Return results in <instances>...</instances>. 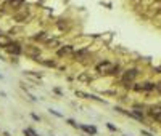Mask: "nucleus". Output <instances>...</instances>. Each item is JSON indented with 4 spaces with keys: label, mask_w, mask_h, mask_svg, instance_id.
Returning <instances> with one entry per match:
<instances>
[{
    "label": "nucleus",
    "mask_w": 161,
    "mask_h": 136,
    "mask_svg": "<svg viewBox=\"0 0 161 136\" xmlns=\"http://www.w3.org/2000/svg\"><path fill=\"white\" fill-rule=\"evenodd\" d=\"M135 91H153L156 85L155 83H150V82H147V83H135V87H132Z\"/></svg>",
    "instance_id": "1a4fd4ad"
},
{
    "label": "nucleus",
    "mask_w": 161,
    "mask_h": 136,
    "mask_svg": "<svg viewBox=\"0 0 161 136\" xmlns=\"http://www.w3.org/2000/svg\"><path fill=\"white\" fill-rule=\"evenodd\" d=\"M44 43L49 46V48H58V46L61 45V42H60L58 39H47Z\"/></svg>",
    "instance_id": "ddd939ff"
},
{
    "label": "nucleus",
    "mask_w": 161,
    "mask_h": 136,
    "mask_svg": "<svg viewBox=\"0 0 161 136\" xmlns=\"http://www.w3.org/2000/svg\"><path fill=\"white\" fill-rule=\"evenodd\" d=\"M49 37H47V32H44V31H40V32H37V34L32 37V40L34 42H45Z\"/></svg>",
    "instance_id": "2eb2a0df"
},
{
    "label": "nucleus",
    "mask_w": 161,
    "mask_h": 136,
    "mask_svg": "<svg viewBox=\"0 0 161 136\" xmlns=\"http://www.w3.org/2000/svg\"><path fill=\"white\" fill-rule=\"evenodd\" d=\"M5 50H7L11 56H15V58H18L20 55H23V45L18 43V42H11V43L8 45Z\"/></svg>",
    "instance_id": "423d86ee"
},
{
    "label": "nucleus",
    "mask_w": 161,
    "mask_h": 136,
    "mask_svg": "<svg viewBox=\"0 0 161 136\" xmlns=\"http://www.w3.org/2000/svg\"><path fill=\"white\" fill-rule=\"evenodd\" d=\"M29 18H31V13H29V10H26V8H21V10L13 13V19L16 22H27Z\"/></svg>",
    "instance_id": "39448f33"
},
{
    "label": "nucleus",
    "mask_w": 161,
    "mask_h": 136,
    "mask_svg": "<svg viewBox=\"0 0 161 136\" xmlns=\"http://www.w3.org/2000/svg\"><path fill=\"white\" fill-rule=\"evenodd\" d=\"M23 55H26L27 58L37 61L42 55V50L39 48L37 45H32V43H27V45H23Z\"/></svg>",
    "instance_id": "f257e3e1"
},
{
    "label": "nucleus",
    "mask_w": 161,
    "mask_h": 136,
    "mask_svg": "<svg viewBox=\"0 0 161 136\" xmlns=\"http://www.w3.org/2000/svg\"><path fill=\"white\" fill-rule=\"evenodd\" d=\"M113 63H110V61H100L97 66H95V71L98 72V74H102V75H108L110 74V71L113 69Z\"/></svg>",
    "instance_id": "20e7f679"
},
{
    "label": "nucleus",
    "mask_w": 161,
    "mask_h": 136,
    "mask_svg": "<svg viewBox=\"0 0 161 136\" xmlns=\"http://www.w3.org/2000/svg\"><path fill=\"white\" fill-rule=\"evenodd\" d=\"M10 43H11V39H10V37L0 32V48H7Z\"/></svg>",
    "instance_id": "f8f14e48"
},
{
    "label": "nucleus",
    "mask_w": 161,
    "mask_h": 136,
    "mask_svg": "<svg viewBox=\"0 0 161 136\" xmlns=\"http://www.w3.org/2000/svg\"><path fill=\"white\" fill-rule=\"evenodd\" d=\"M77 82H80V83H90V82H92L90 72H82V74H79V75H77Z\"/></svg>",
    "instance_id": "9b49d317"
},
{
    "label": "nucleus",
    "mask_w": 161,
    "mask_h": 136,
    "mask_svg": "<svg viewBox=\"0 0 161 136\" xmlns=\"http://www.w3.org/2000/svg\"><path fill=\"white\" fill-rule=\"evenodd\" d=\"M147 112H148V115H150L153 120H161V106H159V104L150 106Z\"/></svg>",
    "instance_id": "0eeeda50"
},
{
    "label": "nucleus",
    "mask_w": 161,
    "mask_h": 136,
    "mask_svg": "<svg viewBox=\"0 0 161 136\" xmlns=\"http://www.w3.org/2000/svg\"><path fill=\"white\" fill-rule=\"evenodd\" d=\"M56 27H58L60 31H69V21L68 19H60V21H56Z\"/></svg>",
    "instance_id": "4468645a"
},
{
    "label": "nucleus",
    "mask_w": 161,
    "mask_h": 136,
    "mask_svg": "<svg viewBox=\"0 0 161 136\" xmlns=\"http://www.w3.org/2000/svg\"><path fill=\"white\" fill-rule=\"evenodd\" d=\"M89 56H90V51L89 50H79L77 53L73 55V58L76 61H86V58H89Z\"/></svg>",
    "instance_id": "9d476101"
},
{
    "label": "nucleus",
    "mask_w": 161,
    "mask_h": 136,
    "mask_svg": "<svg viewBox=\"0 0 161 136\" xmlns=\"http://www.w3.org/2000/svg\"><path fill=\"white\" fill-rule=\"evenodd\" d=\"M108 128H110L111 131H118V128H116V126H113L111 123H108Z\"/></svg>",
    "instance_id": "f3484780"
},
{
    "label": "nucleus",
    "mask_w": 161,
    "mask_h": 136,
    "mask_svg": "<svg viewBox=\"0 0 161 136\" xmlns=\"http://www.w3.org/2000/svg\"><path fill=\"white\" fill-rule=\"evenodd\" d=\"M79 128L80 130H84L86 133H89V135H97V130L93 128V126H86V125H79Z\"/></svg>",
    "instance_id": "dca6fc26"
},
{
    "label": "nucleus",
    "mask_w": 161,
    "mask_h": 136,
    "mask_svg": "<svg viewBox=\"0 0 161 136\" xmlns=\"http://www.w3.org/2000/svg\"><path fill=\"white\" fill-rule=\"evenodd\" d=\"M137 75H139V71H137V69H127V71H124V74H122V77H121L124 87L132 88V83H134V80L137 78Z\"/></svg>",
    "instance_id": "f03ea898"
},
{
    "label": "nucleus",
    "mask_w": 161,
    "mask_h": 136,
    "mask_svg": "<svg viewBox=\"0 0 161 136\" xmlns=\"http://www.w3.org/2000/svg\"><path fill=\"white\" fill-rule=\"evenodd\" d=\"M24 0H7V5L11 11H18L21 8H24Z\"/></svg>",
    "instance_id": "6e6552de"
},
{
    "label": "nucleus",
    "mask_w": 161,
    "mask_h": 136,
    "mask_svg": "<svg viewBox=\"0 0 161 136\" xmlns=\"http://www.w3.org/2000/svg\"><path fill=\"white\" fill-rule=\"evenodd\" d=\"M73 55H74V46L69 45V43H66V45L61 43L58 48H56V56H58V58H66V56H73Z\"/></svg>",
    "instance_id": "7ed1b4c3"
}]
</instances>
